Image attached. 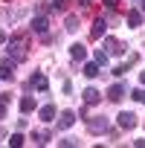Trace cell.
<instances>
[{
    "instance_id": "6da1fadb",
    "label": "cell",
    "mask_w": 145,
    "mask_h": 148,
    "mask_svg": "<svg viewBox=\"0 0 145 148\" xmlns=\"http://www.w3.org/2000/svg\"><path fill=\"white\" fill-rule=\"evenodd\" d=\"M26 47H29V41H26V35H23V32H15V35L9 38L6 52H9V61H12L15 67L26 61Z\"/></svg>"
},
{
    "instance_id": "7a4b0ae2",
    "label": "cell",
    "mask_w": 145,
    "mask_h": 148,
    "mask_svg": "<svg viewBox=\"0 0 145 148\" xmlns=\"http://www.w3.org/2000/svg\"><path fill=\"white\" fill-rule=\"evenodd\" d=\"M32 90H38V93H49V79L44 76L41 70H35L32 76H29V82H26V93H32Z\"/></svg>"
},
{
    "instance_id": "3957f363",
    "label": "cell",
    "mask_w": 145,
    "mask_h": 148,
    "mask_svg": "<svg viewBox=\"0 0 145 148\" xmlns=\"http://www.w3.org/2000/svg\"><path fill=\"white\" fill-rule=\"evenodd\" d=\"M136 122H139V119H136L133 110H122V113L116 116V128H119V131H133Z\"/></svg>"
},
{
    "instance_id": "277c9868",
    "label": "cell",
    "mask_w": 145,
    "mask_h": 148,
    "mask_svg": "<svg viewBox=\"0 0 145 148\" xmlns=\"http://www.w3.org/2000/svg\"><path fill=\"white\" fill-rule=\"evenodd\" d=\"M76 119H79V113H72V110H61V113L55 116V131H70Z\"/></svg>"
},
{
    "instance_id": "5b68a950",
    "label": "cell",
    "mask_w": 145,
    "mask_h": 148,
    "mask_svg": "<svg viewBox=\"0 0 145 148\" xmlns=\"http://www.w3.org/2000/svg\"><path fill=\"white\" fill-rule=\"evenodd\" d=\"M125 49H128L125 41H119V38H113V35H105V52H107V55H122Z\"/></svg>"
},
{
    "instance_id": "8992f818",
    "label": "cell",
    "mask_w": 145,
    "mask_h": 148,
    "mask_svg": "<svg viewBox=\"0 0 145 148\" xmlns=\"http://www.w3.org/2000/svg\"><path fill=\"white\" fill-rule=\"evenodd\" d=\"M107 102H122L125 96H128V84H122V82H116V84H110L107 90Z\"/></svg>"
},
{
    "instance_id": "52a82bcc",
    "label": "cell",
    "mask_w": 145,
    "mask_h": 148,
    "mask_svg": "<svg viewBox=\"0 0 145 148\" xmlns=\"http://www.w3.org/2000/svg\"><path fill=\"white\" fill-rule=\"evenodd\" d=\"M136 61H139V52H131V55H128V58H125L122 64H116V67H113V76H116V79H122L125 73H128V70H131V67L136 64Z\"/></svg>"
},
{
    "instance_id": "ba28073f",
    "label": "cell",
    "mask_w": 145,
    "mask_h": 148,
    "mask_svg": "<svg viewBox=\"0 0 145 148\" xmlns=\"http://www.w3.org/2000/svg\"><path fill=\"white\" fill-rule=\"evenodd\" d=\"M29 29L38 32V35H47V32H49V18H47V15H35V18L29 21Z\"/></svg>"
},
{
    "instance_id": "9c48e42d",
    "label": "cell",
    "mask_w": 145,
    "mask_h": 148,
    "mask_svg": "<svg viewBox=\"0 0 145 148\" xmlns=\"http://www.w3.org/2000/svg\"><path fill=\"white\" fill-rule=\"evenodd\" d=\"M87 128L93 134H107L110 131V119L107 116H96V119H87Z\"/></svg>"
},
{
    "instance_id": "30bf717a",
    "label": "cell",
    "mask_w": 145,
    "mask_h": 148,
    "mask_svg": "<svg viewBox=\"0 0 145 148\" xmlns=\"http://www.w3.org/2000/svg\"><path fill=\"white\" fill-rule=\"evenodd\" d=\"M55 116H58V108H55L52 102L38 108V119H41V122H55Z\"/></svg>"
},
{
    "instance_id": "8fae6325",
    "label": "cell",
    "mask_w": 145,
    "mask_h": 148,
    "mask_svg": "<svg viewBox=\"0 0 145 148\" xmlns=\"http://www.w3.org/2000/svg\"><path fill=\"white\" fill-rule=\"evenodd\" d=\"M107 26H110V23H107V18H96V21H93V26H90L93 38H105V35H107Z\"/></svg>"
},
{
    "instance_id": "7c38bea8",
    "label": "cell",
    "mask_w": 145,
    "mask_h": 148,
    "mask_svg": "<svg viewBox=\"0 0 145 148\" xmlns=\"http://www.w3.org/2000/svg\"><path fill=\"white\" fill-rule=\"evenodd\" d=\"M81 99H84V105H87V108H93V105H99V102H102V93H99L96 87H87V90H81Z\"/></svg>"
},
{
    "instance_id": "4fadbf2b",
    "label": "cell",
    "mask_w": 145,
    "mask_h": 148,
    "mask_svg": "<svg viewBox=\"0 0 145 148\" xmlns=\"http://www.w3.org/2000/svg\"><path fill=\"white\" fill-rule=\"evenodd\" d=\"M70 58L76 61V64H79V61H87V47H84V44H72V47H70Z\"/></svg>"
},
{
    "instance_id": "5bb4252c",
    "label": "cell",
    "mask_w": 145,
    "mask_h": 148,
    "mask_svg": "<svg viewBox=\"0 0 145 148\" xmlns=\"http://www.w3.org/2000/svg\"><path fill=\"white\" fill-rule=\"evenodd\" d=\"M32 110H38V105H35V96H32V93L21 96V113L26 116V113H32Z\"/></svg>"
},
{
    "instance_id": "9a60e30c",
    "label": "cell",
    "mask_w": 145,
    "mask_h": 148,
    "mask_svg": "<svg viewBox=\"0 0 145 148\" xmlns=\"http://www.w3.org/2000/svg\"><path fill=\"white\" fill-rule=\"evenodd\" d=\"M12 70H15V64L6 58L3 64H0V82H12V79H15V73H12Z\"/></svg>"
},
{
    "instance_id": "2e32d148",
    "label": "cell",
    "mask_w": 145,
    "mask_h": 148,
    "mask_svg": "<svg viewBox=\"0 0 145 148\" xmlns=\"http://www.w3.org/2000/svg\"><path fill=\"white\" fill-rule=\"evenodd\" d=\"M125 21H128V26H131V29H139V26H142V12H139V9H131Z\"/></svg>"
},
{
    "instance_id": "e0dca14e",
    "label": "cell",
    "mask_w": 145,
    "mask_h": 148,
    "mask_svg": "<svg viewBox=\"0 0 145 148\" xmlns=\"http://www.w3.org/2000/svg\"><path fill=\"white\" fill-rule=\"evenodd\" d=\"M32 139H35V145H47L52 139V131H32Z\"/></svg>"
},
{
    "instance_id": "ac0fdd59",
    "label": "cell",
    "mask_w": 145,
    "mask_h": 148,
    "mask_svg": "<svg viewBox=\"0 0 145 148\" xmlns=\"http://www.w3.org/2000/svg\"><path fill=\"white\" fill-rule=\"evenodd\" d=\"M128 96H131L136 105H145V84H139L136 90H128Z\"/></svg>"
},
{
    "instance_id": "d6986e66",
    "label": "cell",
    "mask_w": 145,
    "mask_h": 148,
    "mask_svg": "<svg viewBox=\"0 0 145 148\" xmlns=\"http://www.w3.org/2000/svg\"><path fill=\"white\" fill-rule=\"evenodd\" d=\"M79 26H81V23H79L76 15H67V18H64V29H67V32H79Z\"/></svg>"
},
{
    "instance_id": "ffe728a7",
    "label": "cell",
    "mask_w": 145,
    "mask_h": 148,
    "mask_svg": "<svg viewBox=\"0 0 145 148\" xmlns=\"http://www.w3.org/2000/svg\"><path fill=\"white\" fill-rule=\"evenodd\" d=\"M81 73H84V76H87V79H96V76H99V73H102V70H99V64H96V61H87Z\"/></svg>"
},
{
    "instance_id": "44dd1931",
    "label": "cell",
    "mask_w": 145,
    "mask_h": 148,
    "mask_svg": "<svg viewBox=\"0 0 145 148\" xmlns=\"http://www.w3.org/2000/svg\"><path fill=\"white\" fill-rule=\"evenodd\" d=\"M67 0H52V3H49V12H67Z\"/></svg>"
},
{
    "instance_id": "7402d4cb",
    "label": "cell",
    "mask_w": 145,
    "mask_h": 148,
    "mask_svg": "<svg viewBox=\"0 0 145 148\" xmlns=\"http://www.w3.org/2000/svg\"><path fill=\"white\" fill-rule=\"evenodd\" d=\"M107 58H110V55H107L105 49H96V55H93V61H96L99 67H105V64H107Z\"/></svg>"
},
{
    "instance_id": "603a6c76",
    "label": "cell",
    "mask_w": 145,
    "mask_h": 148,
    "mask_svg": "<svg viewBox=\"0 0 145 148\" xmlns=\"http://www.w3.org/2000/svg\"><path fill=\"white\" fill-rule=\"evenodd\" d=\"M9 145H12V148H21V145H23V134H21V131L12 134V136H9Z\"/></svg>"
},
{
    "instance_id": "cb8c5ba5",
    "label": "cell",
    "mask_w": 145,
    "mask_h": 148,
    "mask_svg": "<svg viewBox=\"0 0 145 148\" xmlns=\"http://www.w3.org/2000/svg\"><path fill=\"white\" fill-rule=\"evenodd\" d=\"M58 145H64V148H67V145H79V139H72V136H64V139H58Z\"/></svg>"
},
{
    "instance_id": "d4e9b609",
    "label": "cell",
    "mask_w": 145,
    "mask_h": 148,
    "mask_svg": "<svg viewBox=\"0 0 145 148\" xmlns=\"http://www.w3.org/2000/svg\"><path fill=\"white\" fill-rule=\"evenodd\" d=\"M61 90H64V96H72V82L64 79V87H61Z\"/></svg>"
},
{
    "instance_id": "484cf974",
    "label": "cell",
    "mask_w": 145,
    "mask_h": 148,
    "mask_svg": "<svg viewBox=\"0 0 145 148\" xmlns=\"http://www.w3.org/2000/svg\"><path fill=\"white\" fill-rule=\"evenodd\" d=\"M6 113H9V108H6V102H3V99H0V122L6 119Z\"/></svg>"
},
{
    "instance_id": "4316f807",
    "label": "cell",
    "mask_w": 145,
    "mask_h": 148,
    "mask_svg": "<svg viewBox=\"0 0 145 148\" xmlns=\"http://www.w3.org/2000/svg\"><path fill=\"white\" fill-rule=\"evenodd\" d=\"M9 38H12V35H9V32H6V29H0V44H3V47H6V44H9Z\"/></svg>"
},
{
    "instance_id": "83f0119b",
    "label": "cell",
    "mask_w": 145,
    "mask_h": 148,
    "mask_svg": "<svg viewBox=\"0 0 145 148\" xmlns=\"http://www.w3.org/2000/svg\"><path fill=\"white\" fill-rule=\"evenodd\" d=\"M102 3H105L107 9H116V6H119V0H102Z\"/></svg>"
},
{
    "instance_id": "f1b7e54d",
    "label": "cell",
    "mask_w": 145,
    "mask_h": 148,
    "mask_svg": "<svg viewBox=\"0 0 145 148\" xmlns=\"http://www.w3.org/2000/svg\"><path fill=\"white\" fill-rule=\"evenodd\" d=\"M76 3H79V6H81V9H87V6H90V3H93V0H76Z\"/></svg>"
},
{
    "instance_id": "f546056e",
    "label": "cell",
    "mask_w": 145,
    "mask_h": 148,
    "mask_svg": "<svg viewBox=\"0 0 145 148\" xmlns=\"http://www.w3.org/2000/svg\"><path fill=\"white\" fill-rule=\"evenodd\" d=\"M136 9H139V12L145 15V0H136Z\"/></svg>"
},
{
    "instance_id": "4dcf8cb0",
    "label": "cell",
    "mask_w": 145,
    "mask_h": 148,
    "mask_svg": "<svg viewBox=\"0 0 145 148\" xmlns=\"http://www.w3.org/2000/svg\"><path fill=\"white\" fill-rule=\"evenodd\" d=\"M133 145L136 148H145V139H133Z\"/></svg>"
},
{
    "instance_id": "1f68e13d",
    "label": "cell",
    "mask_w": 145,
    "mask_h": 148,
    "mask_svg": "<svg viewBox=\"0 0 145 148\" xmlns=\"http://www.w3.org/2000/svg\"><path fill=\"white\" fill-rule=\"evenodd\" d=\"M139 84H145V70H139Z\"/></svg>"
}]
</instances>
